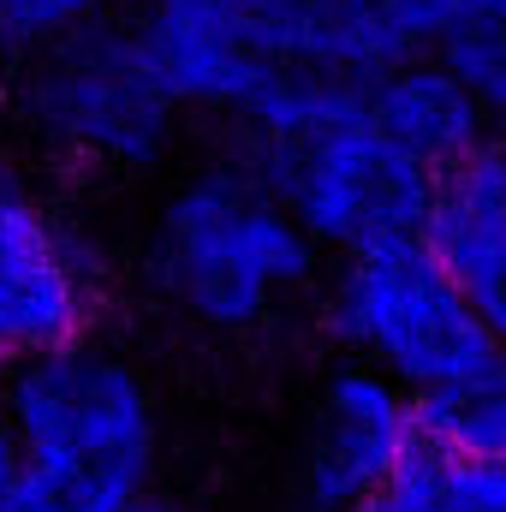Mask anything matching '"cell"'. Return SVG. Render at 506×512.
Returning <instances> with one entry per match:
<instances>
[{
  "label": "cell",
  "mask_w": 506,
  "mask_h": 512,
  "mask_svg": "<svg viewBox=\"0 0 506 512\" xmlns=\"http://www.w3.org/2000/svg\"><path fill=\"white\" fill-rule=\"evenodd\" d=\"M233 155L292 209L322 256H370L423 239L435 179L405 161L364 108V84L280 66L233 120Z\"/></svg>",
  "instance_id": "obj_1"
},
{
  "label": "cell",
  "mask_w": 506,
  "mask_h": 512,
  "mask_svg": "<svg viewBox=\"0 0 506 512\" xmlns=\"http://www.w3.org/2000/svg\"><path fill=\"white\" fill-rule=\"evenodd\" d=\"M322 268L292 209L239 155L191 167L155 209L143 239L149 292L191 328L251 334L274 322Z\"/></svg>",
  "instance_id": "obj_2"
},
{
  "label": "cell",
  "mask_w": 506,
  "mask_h": 512,
  "mask_svg": "<svg viewBox=\"0 0 506 512\" xmlns=\"http://www.w3.org/2000/svg\"><path fill=\"white\" fill-rule=\"evenodd\" d=\"M12 96L42 149L108 173H149L167 161L185 120L161 90L131 18H108L72 42L24 54Z\"/></svg>",
  "instance_id": "obj_3"
},
{
  "label": "cell",
  "mask_w": 506,
  "mask_h": 512,
  "mask_svg": "<svg viewBox=\"0 0 506 512\" xmlns=\"http://www.w3.org/2000/svg\"><path fill=\"white\" fill-rule=\"evenodd\" d=\"M0 405L24 465L149 495L161 417H155V387L126 352L90 334L48 358H30L0 376Z\"/></svg>",
  "instance_id": "obj_4"
},
{
  "label": "cell",
  "mask_w": 506,
  "mask_h": 512,
  "mask_svg": "<svg viewBox=\"0 0 506 512\" xmlns=\"http://www.w3.org/2000/svg\"><path fill=\"white\" fill-rule=\"evenodd\" d=\"M328 334L346 364L376 370L411 399L506 352L423 239L346 256L328 280Z\"/></svg>",
  "instance_id": "obj_5"
},
{
  "label": "cell",
  "mask_w": 506,
  "mask_h": 512,
  "mask_svg": "<svg viewBox=\"0 0 506 512\" xmlns=\"http://www.w3.org/2000/svg\"><path fill=\"white\" fill-rule=\"evenodd\" d=\"M108 256L18 167H0V376L90 340Z\"/></svg>",
  "instance_id": "obj_6"
},
{
  "label": "cell",
  "mask_w": 506,
  "mask_h": 512,
  "mask_svg": "<svg viewBox=\"0 0 506 512\" xmlns=\"http://www.w3.org/2000/svg\"><path fill=\"white\" fill-rule=\"evenodd\" d=\"M417 453L411 393L364 364H340L310 417L298 459V512H358Z\"/></svg>",
  "instance_id": "obj_7"
},
{
  "label": "cell",
  "mask_w": 506,
  "mask_h": 512,
  "mask_svg": "<svg viewBox=\"0 0 506 512\" xmlns=\"http://www.w3.org/2000/svg\"><path fill=\"white\" fill-rule=\"evenodd\" d=\"M131 24L179 114H209L233 126L280 72L221 0H155Z\"/></svg>",
  "instance_id": "obj_8"
},
{
  "label": "cell",
  "mask_w": 506,
  "mask_h": 512,
  "mask_svg": "<svg viewBox=\"0 0 506 512\" xmlns=\"http://www.w3.org/2000/svg\"><path fill=\"white\" fill-rule=\"evenodd\" d=\"M423 245L506 346V137L435 179Z\"/></svg>",
  "instance_id": "obj_9"
},
{
  "label": "cell",
  "mask_w": 506,
  "mask_h": 512,
  "mask_svg": "<svg viewBox=\"0 0 506 512\" xmlns=\"http://www.w3.org/2000/svg\"><path fill=\"white\" fill-rule=\"evenodd\" d=\"M364 108H370V126L405 161H417L429 179L465 167L471 155H483L501 137V126L489 120V108L435 54H417V60L370 78L364 84Z\"/></svg>",
  "instance_id": "obj_10"
},
{
  "label": "cell",
  "mask_w": 506,
  "mask_h": 512,
  "mask_svg": "<svg viewBox=\"0 0 506 512\" xmlns=\"http://www.w3.org/2000/svg\"><path fill=\"white\" fill-rule=\"evenodd\" d=\"M417 447L447 459H506V352L411 399Z\"/></svg>",
  "instance_id": "obj_11"
},
{
  "label": "cell",
  "mask_w": 506,
  "mask_h": 512,
  "mask_svg": "<svg viewBox=\"0 0 506 512\" xmlns=\"http://www.w3.org/2000/svg\"><path fill=\"white\" fill-rule=\"evenodd\" d=\"M435 0H328V72L370 84L429 54Z\"/></svg>",
  "instance_id": "obj_12"
},
{
  "label": "cell",
  "mask_w": 506,
  "mask_h": 512,
  "mask_svg": "<svg viewBox=\"0 0 506 512\" xmlns=\"http://www.w3.org/2000/svg\"><path fill=\"white\" fill-rule=\"evenodd\" d=\"M429 54L489 108L506 137V0H435Z\"/></svg>",
  "instance_id": "obj_13"
},
{
  "label": "cell",
  "mask_w": 506,
  "mask_h": 512,
  "mask_svg": "<svg viewBox=\"0 0 506 512\" xmlns=\"http://www.w3.org/2000/svg\"><path fill=\"white\" fill-rule=\"evenodd\" d=\"M358 512H506V459H447L417 447Z\"/></svg>",
  "instance_id": "obj_14"
},
{
  "label": "cell",
  "mask_w": 506,
  "mask_h": 512,
  "mask_svg": "<svg viewBox=\"0 0 506 512\" xmlns=\"http://www.w3.org/2000/svg\"><path fill=\"white\" fill-rule=\"evenodd\" d=\"M143 495H126L114 483H96V477H72V471H42V465H24L12 495L0 501V512H131Z\"/></svg>",
  "instance_id": "obj_15"
},
{
  "label": "cell",
  "mask_w": 506,
  "mask_h": 512,
  "mask_svg": "<svg viewBox=\"0 0 506 512\" xmlns=\"http://www.w3.org/2000/svg\"><path fill=\"white\" fill-rule=\"evenodd\" d=\"M120 0H6V24H12V48L18 54H42L54 42H72L108 18Z\"/></svg>",
  "instance_id": "obj_16"
},
{
  "label": "cell",
  "mask_w": 506,
  "mask_h": 512,
  "mask_svg": "<svg viewBox=\"0 0 506 512\" xmlns=\"http://www.w3.org/2000/svg\"><path fill=\"white\" fill-rule=\"evenodd\" d=\"M18 471H24V453H18V435H12V423H6V405H0V501L12 495Z\"/></svg>",
  "instance_id": "obj_17"
},
{
  "label": "cell",
  "mask_w": 506,
  "mask_h": 512,
  "mask_svg": "<svg viewBox=\"0 0 506 512\" xmlns=\"http://www.w3.org/2000/svg\"><path fill=\"white\" fill-rule=\"evenodd\" d=\"M12 54H18V48H12V24H6V0H0V66H6Z\"/></svg>",
  "instance_id": "obj_18"
},
{
  "label": "cell",
  "mask_w": 506,
  "mask_h": 512,
  "mask_svg": "<svg viewBox=\"0 0 506 512\" xmlns=\"http://www.w3.org/2000/svg\"><path fill=\"white\" fill-rule=\"evenodd\" d=\"M131 512H179V507H173L167 495H143V501H137V507H131Z\"/></svg>",
  "instance_id": "obj_19"
},
{
  "label": "cell",
  "mask_w": 506,
  "mask_h": 512,
  "mask_svg": "<svg viewBox=\"0 0 506 512\" xmlns=\"http://www.w3.org/2000/svg\"><path fill=\"white\" fill-rule=\"evenodd\" d=\"M137 6H155V0H137Z\"/></svg>",
  "instance_id": "obj_20"
}]
</instances>
